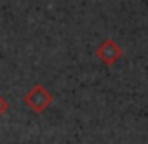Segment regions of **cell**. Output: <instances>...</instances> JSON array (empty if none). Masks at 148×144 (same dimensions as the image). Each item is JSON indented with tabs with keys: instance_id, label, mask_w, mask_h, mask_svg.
I'll use <instances>...</instances> for the list:
<instances>
[{
	"instance_id": "obj_3",
	"label": "cell",
	"mask_w": 148,
	"mask_h": 144,
	"mask_svg": "<svg viewBox=\"0 0 148 144\" xmlns=\"http://www.w3.org/2000/svg\"><path fill=\"white\" fill-rule=\"evenodd\" d=\"M7 111H9V101H7L2 94H0V116L5 115Z\"/></svg>"
},
{
	"instance_id": "obj_1",
	"label": "cell",
	"mask_w": 148,
	"mask_h": 144,
	"mask_svg": "<svg viewBox=\"0 0 148 144\" xmlns=\"http://www.w3.org/2000/svg\"><path fill=\"white\" fill-rule=\"evenodd\" d=\"M25 104L30 108V109H33L35 113H44L52 103H54V96L44 87V85H40V84H37L26 96H25Z\"/></svg>"
},
{
	"instance_id": "obj_2",
	"label": "cell",
	"mask_w": 148,
	"mask_h": 144,
	"mask_svg": "<svg viewBox=\"0 0 148 144\" xmlns=\"http://www.w3.org/2000/svg\"><path fill=\"white\" fill-rule=\"evenodd\" d=\"M122 54H124L122 47H120L115 40H112V38H106V40L98 47V50H96V56H98L99 61H101L103 64H106V66H113V64L122 57Z\"/></svg>"
}]
</instances>
